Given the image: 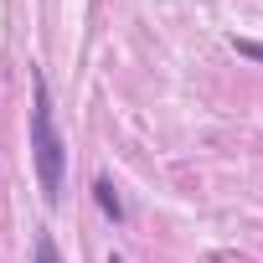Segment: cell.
Returning a JSON list of instances; mask_svg holds the SVG:
<instances>
[{"label":"cell","mask_w":263,"mask_h":263,"mask_svg":"<svg viewBox=\"0 0 263 263\" xmlns=\"http://www.w3.org/2000/svg\"><path fill=\"white\" fill-rule=\"evenodd\" d=\"M31 155H36V181L47 201H62V171H67V145L57 135L52 114V88L42 72H31Z\"/></svg>","instance_id":"obj_1"},{"label":"cell","mask_w":263,"mask_h":263,"mask_svg":"<svg viewBox=\"0 0 263 263\" xmlns=\"http://www.w3.org/2000/svg\"><path fill=\"white\" fill-rule=\"evenodd\" d=\"M93 196H98V206H103L114 222H124V201L114 196V181H93Z\"/></svg>","instance_id":"obj_2"},{"label":"cell","mask_w":263,"mask_h":263,"mask_svg":"<svg viewBox=\"0 0 263 263\" xmlns=\"http://www.w3.org/2000/svg\"><path fill=\"white\" fill-rule=\"evenodd\" d=\"M36 263H62V253H57V242H52L47 232L36 237Z\"/></svg>","instance_id":"obj_3"},{"label":"cell","mask_w":263,"mask_h":263,"mask_svg":"<svg viewBox=\"0 0 263 263\" xmlns=\"http://www.w3.org/2000/svg\"><path fill=\"white\" fill-rule=\"evenodd\" d=\"M242 57H253V62H263V42H232Z\"/></svg>","instance_id":"obj_4"},{"label":"cell","mask_w":263,"mask_h":263,"mask_svg":"<svg viewBox=\"0 0 263 263\" xmlns=\"http://www.w3.org/2000/svg\"><path fill=\"white\" fill-rule=\"evenodd\" d=\"M108 263H124V258H119V253H114V258H108Z\"/></svg>","instance_id":"obj_5"}]
</instances>
